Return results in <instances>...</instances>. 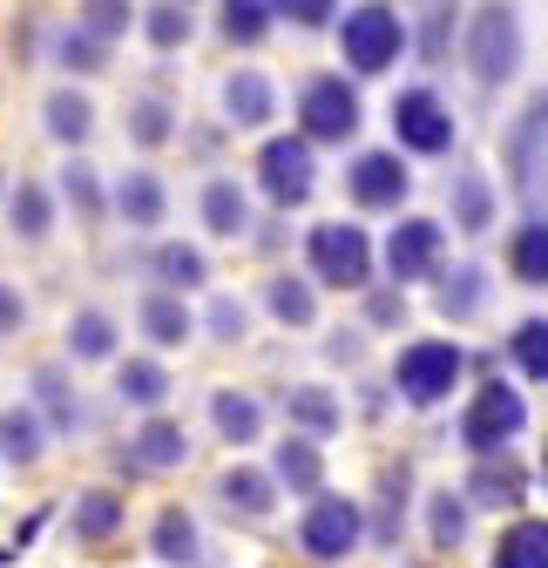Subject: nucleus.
<instances>
[{
	"label": "nucleus",
	"instance_id": "obj_1",
	"mask_svg": "<svg viewBox=\"0 0 548 568\" xmlns=\"http://www.w3.org/2000/svg\"><path fill=\"white\" fill-rule=\"evenodd\" d=\"M467 68L481 89H501L515 68H521V14L515 0H481L467 21Z\"/></svg>",
	"mask_w": 548,
	"mask_h": 568
},
{
	"label": "nucleus",
	"instance_id": "obj_2",
	"mask_svg": "<svg viewBox=\"0 0 548 568\" xmlns=\"http://www.w3.org/2000/svg\"><path fill=\"white\" fill-rule=\"evenodd\" d=\"M406 48V21L386 8V0H359V8L338 21V54H346L353 75H386Z\"/></svg>",
	"mask_w": 548,
	"mask_h": 568
},
{
	"label": "nucleus",
	"instance_id": "obj_3",
	"mask_svg": "<svg viewBox=\"0 0 548 568\" xmlns=\"http://www.w3.org/2000/svg\"><path fill=\"white\" fill-rule=\"evenodd\" d=\"M460 373H467V352L454 338H414L393 366V386H399L406 406H440L460 386Z\"/></svg>",
	"mask_w": 548,
	"mask_h": 568
},
{
	"label": "nucleus",
	"instance_id": "obj_4",
	"mask_svg": "<svg viewBox=\"0 0 548 568\" xmlns=\"http://www.w3.org/2000/svg\"><path fill=\"white\" fill-rule=\"evenodd\" d=\"M305 257H312V277L332 284V292H366V284H373V237L359 224H346V217L318 224L305 237Z\"/></svg>",
	"mask_w": 548,
	"mask_h": 568
},
{
	"label": "nucleus",
	"instance_id": "obj_5",
	"mask_svg": "<svg viewBox=\"0 0 548 568\" xmlns=\"http://www.w3.org/2000/svg\"><path fill=\"white\" fill-rule=\"evenodd\" d=\"M521 426H528V399H521L508 379H488L481 393L467 399V413H460V447L488 460V454H501V447L521 434Z\"/></svg>",
	"mask_w": 548,
	"mask_h": 568
},
{
	"label": "nucleus",
	"instance_id": "obj_6",
	"mask_svg": "<svg viewBox=\"0 0 548 568\" xmlns=\"http://www.w3.org/2000/svg\"><path fill=\"white\" fill-rule=\"evenodd\" d=\"M359 122H366V109H359V89L346 75H312L298 89V135L305 142H353Z\"/></svg>",
	"mask_w": 548,
	"mask_h": 568
},
{
	"label": "nucleus",
	"instance_id": "obj_7",
	"mask_svg": "<svg viewBox=\"0 0 548 568\" xmlns=\"http://www.w3.org/2000/svg\"><path fill=\"white\" fill-rule=\"evenodd\" d=\"M359 541H366L359 501H346V494H312L305 515H298V548H305L312 561H346Z\"/></svg>",
	"mask_w": 548,
	"mask_h": 568
},
{
	"label": "nucleus",
	"instance_id": "obj_8",
	"mask_svg": "<svg viewBox=\"0 0 548 568\" xmlns=\"http://www.w3.org/2000/svg\"><path fill=\"white\" fill-rule=\"evenodd\" d=\"M318 183V163H312V142L305 135H271L257 150V190L278 203V210H298Z\"/></svg>",
	"mask_w": 548,
	"mask_h": 568
},
{
	"label": "nucleus",
	"instance_id": "obj_9",
	"mask_svg": "<svg viewBox=\"0 0 548 568\" xmlns=\"http://www.w3.org/2000/svg\"><path fill=\"white\" fill-rule=\"evenodd\" d=\"M393 135L414 156H447L454 150V109L434 89H399L393 95Z\"/></svg>",
	"mask_w": 548,
	"mask_h": 568
},
{
	"label": "nucleus",
	"instance_id": "obj_10",
	"mask_svg": "<svg viewBox=\"0 0 548 568\" xmlns=\"http://www.w3.org/2000/svg\"><path fill=\"white\" fill-rule=\"evenodd\" d=\"M440 251H447V231L434 217H399L393 237H386V277L399 284H420V277H440Z\"/></svg>",
	"mask_w": 548,
	"mask_h": 568
},
{
	"label": "nucleus",
	"instance_id": "obj_11",
	"mask_svg": "<svg viewBox=\"0 0 548 568\" xmlns=\"http://www.w3.org/2000/svg\"><path fill=\"white\" fill-rule=\"evenodd\" d=\"M346 190H353V203H359V210H399V203H406V190H414V170H406L393 150H366V156H353Z\"/></svg>",
	"mask_w": 548,
	"mask_h": 568
},
{
	"label": "nucleus",
	"instance_id": "obj_12",
	"mask_svg": "<svg viewBox=\"0 0 548 568\" xmlns=\"http://www.w3.org/2000/svg\"><path fill=\"white\" fill-rule=\"evenodd\" d=\"M406 501H414V474H406V467H379L373 508H359V515H366V541L393 548V541H399V521H406Z\"/></svg>",
	"mask_w": 548,
	"mask_h": 568
},
{
	"label": "nucleus",
	"instance_id": "obj_13",
	"mask_svg": "<svg viewBox=\"0 0 548 568\" xmlns=\"http://www.w3.org/2000/svg\"><path fill=\"white\" fill-rule=\"evenodd\" d=\"M183 454H190V440H183V426L176 419H143V426H135V440H129V467L135 474H170V467H183Z\"/></svg>",
	"mask_w": 548,
	"mask_h": 568
},
{
	"label": "nucleus",
	"instance_id": "obj_14",
	"mask_svg": "<svg viewBox=\"0 0 548 568\" xmlns=\"http://www.w3.org/2000/svg\"><path fill=\"white\" fill-rule=\"evenodd\" d=\"M34 413H41L48 434H82V419H89L82 393L68 386V373H61V366H34Z\"/></svg>",
	"mask_w": 548,
	"mask_h": 568
},
{
	"label": "nucleus",
	"instance_id": "obj_15",
	"mask_svg": "<svg viewBox=\"0 0 548 568\" xmlns=\"http://www.w3.org/2000/svg\"><path fill=\"white\" fill-rule=\"evenodd\" d=\"M541 156H548V89H541V95L515 115V129H508V170H515V183H521V190L535 183Z\"/></svg>",
	"mask_w": 548,
	"mask_h": 568
},
{
	"label": "nucleus",
	"instance_id": "obj_16",
	"mask_svg": "<svg viewBox=\"0 0 548 568\" xmlns=\"http://www.w3.org/2000/svg\"><path fill=\"white\" fill-rule=\"evenodd\" d=\"M115 217L129 224V231H156L163 224V210H170V196H163V176H150V170H129L122 183H115Z\"/></svg>",
	"mask_w": 548,
	"mask_h": 568
},
{
	"label": "nucleus",
	"instance_id": "obj_17",
	"mask_svg": "<svg viewBox=\"0 0 548 568\" xmlns=\"http://www.w3.org/2000/svg\"><path fill=\"white\" fill-rule=\"evenodd\" d=\"M285 419H292V434L325 440V434H338V426H346V406H338L332 386H292V393H285Z\"/></svg>",
	"mask_w": 548,
	"mask_h": 568
},
{
	"label": "nucleus",
	"instance_id": "obj_18",
	"mask_svg": "<svg viewBox=\"0 0 548 568\" xmlns=\"http://www.w3.org/2000/svg\"><path fill=\"white\" fill-rule=\"evenodd\" d=\"M271 480L292 487V494H325V454H318V440L285 434L278 454H271Z\"/></svg>",
	"mask_w": 548,
	"mask_h": 568
},
{
	"label": "nucleus",
	"instance_id": "obj_19",
	"mask_svg": "<svg viewBox=\"0 0 548 568\" xmlns=\"http://www.w3.org/2000/svg\"><path fill=\"white\" fill-rule=\"evenodd\" d=\"M150 548H156V561H170V568H211V548H203V535H196V521H190L183 508H163V515H156Z\"/></svg>",
	"mask_w": 548,
	"mask_h": 568
},
{
	"label": "nucleus",
	"instance_id": "obj_20",
	"mask_svg": "<svg viewBox=\"0 0 548 568\" xmlns=\"http://www.w3.org/2000/svg\"><path fill=\"white\" fill-rule=\"evenodd\" d=\"M217 501L231 515H244V521H264L271 501H278V480H271L264 467H231V474H217Z\"/></svg>",
	"mask_w": 548,
	"mask_h": 568
},
{
	"label": "nucleus",
	"instance_id": "obj_21",
	"mask_svg": "<svg viewBox=\"0 0 548 568\" xmlns=\"http://www.w3.org/2000/svg\"><path fill=\"white\" fill-rule=\"evenodd\" d=\"M224 115L237 129H264L271 115H278V95H271V82L257 75V68H237V75L224 82Z\"/></svg>",
	"mask_w": 548,
	"mask_h": 568
},
{
	"label": "nucleus",
	"instance_id": "obj_22",
	"mask_svg": "<svg viewBox=\"0 0 548 568\" xmlns=\"http://www.w3.org/2000/svg\"><path fill=\"white\" fill-rule=\"evenodd\" d=\"M41 454H48L41 413L34 406H8V413H0V460H8V467H34Z\"/></svg>",
	"mask_w": 548,
	"mask_h": 568
},
{
	"label": "nucleus",
	"instance_id": "obj_23",
	"mask_svg": "<svg viewBox=\"0 0 548 568\" xmlns=\"http://www.w3.org/2000/svg\"><path fill=\"white\" fill-rule=\"evenodd\" d=\"M528 494V467H515V460H481L467 474V508L481 501V508H515Z\"/></svg>",
	"mask_w": 548,
	"mask_h": 568
},
{
	"label": "nucleus",
	"instance_id": "obj_24",
	"mask_svg": "<svg viewBox=\"0 0 548 568\" xmlns=\"http://www.w3.org/2000/svg\"><path fill=\"white\" fill-rule=\"evenodd\" d=\"M41 115H48V135H54V142H68V150H82V142L95 135V102H89L82 89H54Z\"/></svg>",
	"mask_w": 548,
	"mask_h": 568
},
{
	"label": "nucleus",
	"instance_id": "obj_25",
	"mask_svg": "<svg viewBox=\"0 0 548 568\" xmlns=\"http://www.w3.org/2000/svg\"><path fill=\"white\" fill-rule=\"evenodd\" d=\"M135 325H143L150 345H183V338L196 332V318H190V305H183L176 292H150L143 312H135Z\"/></svg>",
	"mask_w": 548,
	"mask_h": 568
},
{
	"label": "nucleus",
	"instance_id": "obj_26",
	"mask_svg": "<svg viewBox=\"0 0 548 568\" xmlns=\"http://www.w3.org/2000/svg\"><path fill=\"white\" fill-rule=\"evenodd\" d=\"M150 271L163 277V292L183 298V292H196V284L211 277V257H203L196 244H156V251H150Z\"/></svg>",
	"mask_w": 548,
	"mask_h": 568
},
{
	"label": "nucleus",
	"instance_id": "obj_27",
	"mask_svg": "<svg viewBox=\"0 0 548 568\" xmlns=\"http://www.w3.org/2000/svg\"><path fill=\"white\" fill-rule=\"evenodd\" d=\"M211 419H217V434L231 440V447H251L257 434H264V406L251 399V393H211Z\"/></svg>",
	"mask_w": 548,
	"mask_h": 568
},
{
	"label": "nucleus",
	"instance_id": "obj_28",
	"mask_svg": "<svg viewBox=\"0 0 548 568\" xmlns=\"http://www.w3.org/2000/svg\"><path fill=\"white\" fill-rule=\"evenodd\" d=\"M203 224H211V237H244L251 231V196L231 176H217L211 190H203Z\"/></svg>",
	"mask_w": 548,
	"mask_h": 568
},
{
	"label": "nucleus",
	"instance_id": "obj_29",
	"mask_svg": "<svg viewBox=\"0 0 548 568\" xmlns=\"http://www.w3.org/2000/svg\"><path fill=\"white\" fill-rule=\"evenodd\" d=\"M68 528H75L82 541H109V535L122 528V494H109V487L75 494V508H68Z\"/></svg>",
	"mask_w": 548,
	"mask_h": 568
},
{
	"label": "nucleus",
	"instance_id": "obj_30",
	"mask_svg": "<svg viewBox=\"0 0 548 568\" xmlns=\"http://www.w3.org/2000/svg\"><path fill=\"white\" fill-rule=\"evenodd\" d=\"M488 305V277H481V264H454V271H440V318H474Z\"/></svg>",
	"mask_w": 548,
	"mask_h": 568
},
{
	"label": "nucleus",
	"instance_id": "obj_31",
	"mask_svg": "<svg viewBox=\"0 0 548 568\" xmlns=\"http://www.w3.org/2000/svg\"><path fill=\"white\" fill-rule=\"evenodd\" d=\"M8 224H14L21 244H41V237L54 231V196H48L41 183H21V190L8 196Z\"/></svg>",
	"mask_w": 548,
	"mask_h": 568
},
{
	"label": "nucleus",
	"instance_id": "obj_32",
	"mask_svg": "<svg viewBox=\"0 0 548 568\" xmlns=\"http://www.w3.org/2000/svg\"><path fill=\"white\" fill-rule=\"evenodd\" d=\"M115 393H122L129 406L156 413V406L170 399V366H156V359H129V366H115Z\"/></svg>",
	"mask_w": 548,
	"mask_h": 568
},
{
	"label": "nucleus",
	"instance_id": "obj_33",
	"mask_svg": "<svg viewBox=\"0 0 548 568\" xmlns=\"http://www.w3.org/2000/svg\"><path fill=\"white\" fill-rule=\"evenodd\" d=\"M495 568H548V521H515V528H501Z\"/></svg>",
	"mask_w": 548,
	"mask_h": 568
},
{
	"label": "nucleus",
	"instance_id": "obj_34",
	"mask_svg": "<svg viewBox=\"0 0 548 568\" xmlns=\"http://www.w3.org/2000/svg\"><path fill=\"white\" fill-rule=\"evenodd\" d=\"M454 224H460L467 237L495 224V190H488L481 170H460V176H454Z\"/></svg>",
	"mask_w": 548,
	"mask_h": 568
},
{
	"label": "nucleus",
	"instance_id": "obj_35",
	"mask_svg": "<svg viewBox=\"0 0 548 568\" xmlns=\"http://www.w3.org/2000/svg\"><path fill=\"white\" fill-rule=\"evenodd\" d=\"M264 305H271V318L292 325V332H305V325L318 318V298H312L305 277H271V284H264Z\"/></svg>",
	"mask_w": 548,
	"mask_h": 568
},
{
	"label": "nucleus",
	"instance_id": "obj_36",
	"mask_svg": "<svg viewBox=\"0 0 548 568\" xmlns=\"http://www.w3.org/2000/svg\"><path fill=\"white\" fill-rule=\"evenodd\" d=\"M170 135H176V109L163 95H135L129 102V142L135 150H163Z\"/></svg>",
	"mask_w": 548,
	"mask_h": 568
},
{
	"label": "nucleus",
	"instance_id": "obj_37",
	"mask_svg": "<svg viewBox=\"0 0 548 568\" xmlns=\"http://www.w3.org/2000/svg\"><path fill=\"white\" fill-rule=\"evenodd\" d=\"M61 196H68V210H75L82 224H102L109 196H102V176H95L82 156H68V163H61Z\"/></svg>",
	"mask_w": 548,
	"mask_h": 568
},
{
	"label": "nucleus",
	"instance_id": "obj_38",
	"mask_svg": "<svg viewBox=\"0 0 548 568\" xmlns=\"http://www.w3.org/2000/svg\"><path fill=\"white\" fill-rule=\"evenodd\" d=\"M68 352H75V359H115V318L109 312H75V318H68Z\"/></svg>",
	"mask_w": 548,
	"mask_h": 568
},
{
	"label": "nucleus",
	"instance_id": "obj_39",
	"mask_svg": "<svg viewBox=\"0 0 548 568\" xmlns=\"http://www.w3.org/2000/svg\"><path fill=\"white\" fill-rule=\"evenodd\" d=\"M508 271H515L521 284H548V224H541V217L508 237Z\"/></svg>",
	"mask_w": 548,
	"mask_h": 568
},
{
	"label": "nucleus",
	"instance_id": "obj_40",
	"mask_svg": "<svg viewBox=\"0 0 548 568\" xmlns=\"http://www.w3.org/2000/svg\"><path fill=\"white\" fill-rule=\"evenodd\" d=\"M271 0H224V14H217V28H224V41H237V48H257L264 34H271Z\"/></svg>",
	"mask_w": 548,
	"mask_h": 568
},
{
	"label": "nucleus",
	"instance_id": "obj_41",
	"mask_svg": "<svg viewBox=\"0 0 548 568\" xmlns=\"http://www.w3.org/2000/svg\"><path fill=\"white\" fill-rule=\"evenodd\" d=\"M54 61L68 68V75H102V68H109V41L68 28V34H54Z\"/></svg>",
	"mask_w": 548,
	"mask_h": 568
},
{
	"label": "nucleus",
	"instance_id": "obj_42",
	"mask_svg": "<svg viewBox=\"0 0 548 568\" xmlns=\"http://www.w3.org/2000/svg\"><path fill=\"white\" fill-rule=\"evenodd\" d=\"M427 535H434V548H460L467 541V501L454 487H440L434 501H427Z\"/></svg>",
	"mask_w": 548,
	"mask_h": 568
},
{
	"label": "nucleus",
	"instance_id": "obj_43",
	"mask_svg": "<svg viewBox=\"0 0 548 568\" xmlns=\"http://www.w3.org/2000/svg\"><path fill=\"white\" fill-rule=\"evenodd\" d=\"M129 21H135V0H82V8H75V28L95 34V41L129 34Z\"/></svg>",
	"mask_w": 548,
	"mask_h": 568
},
{
	"label": "nucleus",
	"instance_id": "obj_44",
	"mask_svg": "<svg viewBox=\"0 0 548 568\" xmlns=\"http://www.w3.org/2000/svg\"><path fill=\"white\" fill-rule=\"evenodd\" d=\"M508 359H515L528 379H548V318H521V325H515Z\"/></svg>",
	"mask_w": 548,
	"mask_h": 568
},
{
	"label": "nucleus",
	"instance_id": "obj_45",
	"mask_svg": "<svg viewBox=\"0 0 548 568\" xmlns=\"http://www.w3.org/2000/svg\"><path fill=\"white\" fill-rule=\"evenodd\" d=\"M190 28H196V21H190L183 0H156V8L143 14V34H150V48H163V54H170V48H183V41H190Z\"/></svg>",
	"mask_w": 548,
	"mask_h": 568
},
{
	"label": "nucleus",
	"instance_id": "obj_46",
	"mask_svg": "<svg viewBox=\"0 0 548 568\" xmlns=\"http://www.w3.org/2000/svg\"><path fill=\"white\" fill-rule=\"evenodd\" d=\"M447 34H454V0H420V54L427 61L447 54Z\"/></svg>",
	"mask_w": 548,
	"mask_h": 568
},
{
	"label": "nucleus",
	"instance_id": "obj_47",
	"mask_svg": "<svg viewBox=\"0 0 548 568\" xmlns=\"http://www.w3.org/2000/svg\"><path fill=\"white\" fill-rule=\"evenodd\" d=\"M203 325H211V338H244V325H251V312H244V298H211V318H203Z\"/></svg>",
	"mask_w": 548,
	"mask_h": 568
},
{
	"label": "nucleus",
	"instance_id": "obj_48",
	"mask_svg": "<svg viewBox=\"0 0 548 568\" xmlns=\"http://www.w3.org/2000/svg\"><path fill=\"white\" fill-rule=\"evenodd\" d=\"M399 318H406V292H399V284H386V292L366 298V325H373V332H393Z\"/></svg>",
	"mask_w": 548,
	"mask_h": 568
},
{
	"label": "nucleus",
	"instance_id": "obj_49",
	"mask_svg": "<svg viewBox=\"0 0 548 568\" xmlns=\"http://www.w3.org/2000/svg\"><path fill=\"white\" fill-rule=\"evenodd\" d=\"M271 14H285V21H298V28H325V21L338 14V0H271Z\"/></svg>",
	"mask_w": 548,
	"mask_h": 568
},
{
	"label": "nucleus",
	"instance_id": "obj_50",
	"mask_svg": "<svg viewBox=\"0 0 548 568\" xmlns=\"http://www.w3.org/2000/svg\"><path fill=\"white\" fill-rule=\"evenodd\" d=\"M28 325V298L14 292V284H0V338H14Z\"/></svg>",
	"mask_w": 548,
	"mask_h": 568
},
{
	"label": "nucleus",
	"instance_id": "obj_51",
	"mask_svg": "<svg viewBox=\"0 0 548 568\" xmlns=\"http://www.w3.org/2000/svg\"><path fill=\"white\" fill-rule=\"evenodd\" d=\"M541 480H548V447H541Z\"/></svg>",
	"mask_w": 548,
	"mask_h": 568
},
{
	"label": "nucleus",
	"instance_id": "obj_52",
	"mask_svg": "<svg viewBox=\"0 0 548 568\" xmlns=\"http://www.w3.org/2000/svg\"><path fill=\"white\" fill-rule=\"evenodd\" d=\"M0 196H8V176H0Z\"/></svg>",
	"mask_w": 548,
	"mask_h": 568
},
{
	"label": "nucleus",
	"instance_id": "obj_53",
	"mask_svg": "<svg viewBox=\"0 0 548 568\" xmlns=\"http://www.w3.org/2000/svg\"><path fill=\"white\" fill-rule=\"evenodd\" d=\"M183 8H190V0H183Z\"/></svg>",
	"mask_w": 548,
	"mask_h": 568
}]
</instances>
